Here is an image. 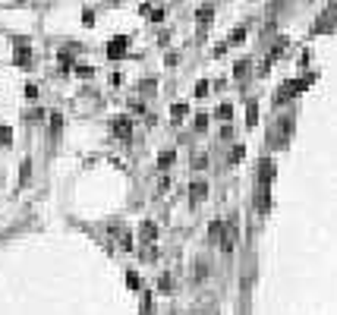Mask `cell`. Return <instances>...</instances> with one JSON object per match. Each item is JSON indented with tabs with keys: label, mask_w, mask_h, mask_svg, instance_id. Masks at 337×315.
I'll list each match as a JSON object with an SVG mask.
<instances>
[{
	"label": "cell",
	"mask_w": 337,
	"mask_h": 315,
	"mask_svg": "<svg viewBox=\"0 0 337 315\" xmlns=\"http://www.w3.org/2000/svg\"><path fill=\"white\" fill-rule=\"evenodd\" d=\"M199 195H205V183H195L192 186V199H199Z\"/></svg>",
	"instance_id": "6da1fadb"
}]
</instances>
